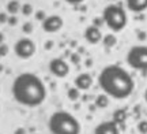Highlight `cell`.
Here are the masks:
<instances>
[{
    "label": "cell",
    "mask_w": 147,
    "mask_h": 134,
    "mask_svg": "<svg viewBox=\"0 0 147 134\" xmlns=\"http://www.w3.org/2000/svg\"><path fill=\"white\" fill-rule=\"evenodd\" d=\"M15 55L21 59H29L36 54V44L30 38H19L14 45Z\"/></svg>",
    "instance_id": "obj_6"
},
{
    "label": "cell",
    "mask_w": 147,
    "mask_h": 134,
    "mask_svg": "<svg viewBox=\"0 0 147 134\" xmlns=\"http://www.w3.org/2000/svg\"><path fill=\"white\" fill-rule=\"evenodd\" d=\"M109 105V96L105 93H101L95 97V107L98 108H106Z\"/></svg>",
    "instance_id": "obj_14"
},
{
    "label": "cell",
    "mask_w": 147,
    "mask_h": 134,
    "mask_svg": "<svg viewBox=\"0 0 147 134\" xmlns=\"http://www.w3.org/2000/svg\"><path fill=\"white\" fill-rule=\"evenodd\" d=\"M5 10L8 11V14L15 15L16 12H19V10H21L19 1H16V0H11V1H8V4L5 5Z\"/></svg>",
    "instance_id": "obj_15"
},
{
    "label": "cell",
    "mask_w": 147,
    "mask_h": 134,
    "mask_svg": "<svg viewBox=\"0 0 147 134\" xmlns=\"http://www.w3.org/2000/svg\"><path fill=\"white\" fill-rule=\"evenodd\" d=\"M64 25V21L59 15H49L42 21V29L47 33H56L59 32Z\"/></svg>",
    "instance_id": "obj_8"
},
{
    "label": "cell",
    "mask_w": 147,
    "mask_h": 134,
    "mask_svg": "<svg viewBox=\"0 0 147 134\" xmlns=\"http://www.w3.org/2000/svg\"><path fill=\"white\" fill-rule=\"evenodd\" d=\"M3 41H4V34H3V33L0 32V45L3 44Z\"/></svg>",
    "instance_id": "obj_30"
},
{
    "label": "cell",
    "mask_w": 147,
    "mask_h": 134,
    "mask_svg": "<svg viewBox=\"0 0 147 134\" xmlns=\"http://www.w3.org/2000/svg\"><path fill=\"white\" fill-rule=\"evenodd\" d=\"M125 59L131 69L147 71V45H135L129 48Z\"/></svg>",
    "instance_id": "obj_5"
},
{
    "label": "cell",
    "mask_w": 147,
    "mask_h": 134,
    "mask_svg": "<svg viewBox=\"0 0 147 134\" xmlns=\"http://www.w3.org/2000/svg\"><path fill=\"white\" fill-rule=\"evenodd\" d=\"M138 131L140 134H147V120H140L138 123Z\"/></svg>",
    "instance_id": "obj_19"
},
{
    "label": "cell",
    "mask_w": 147,
    "mask_h": 134,
    "mask_svg": "<svg viewBox=\"0 0 147 134\" xmlns=\"http://www.w3.org/2000/svg\"><path fill=\"white\" fill-rule=\"evenodd\" d=\"M94 134H120V130L113 120H106L97 124V127L94 129Z\"/></svg>",
    "instance_id": "obj_9"
},
{
    "label": "cell",
    "mask_w": 147,
    "mask_h": 134,
    "mask_svg": "<svg viewBox=\"0 0 147 134\" xmlns=\"http://www.w3.org/2000/svg\"><path fill=\"white\" fill-rule=\"evenodd\" d=\"M8 22V16L5 15V12H0V23H5Z\"/></svg>",
    "instance_id": "obj_24"
},
{
    "label": "cell",
    "mask_w": 147,
    "mask_h": 134,
    "mask_svg": "<svg viewBox=\"0 0 147 134\" xmlns=\"http://www.w3.org/2000/svg\"><path fill=\"white\" fill-rule=\"evenodd\" d=\"M139 40H146V33H139Z\"/></svg>",
    "instance_id": "obj_29"
},
{
    "label": "cell",
    "mask_w": 147,
    "mask_h": 134,
    "mask_svg": "<svg viewBox=\"0 0 147 134\" xmlns=\"http://www.w3.org/2000/svg\"><path fill=\"white\" fill-rule=\"evenodd\" d=\"M16 22H18V19H16V16H15V15L8 16V25H10V26H15Z\"/></svg>",
    "instance_id": "obj_23"
},
{
    "label": "cell",
    "mask_w": 147,
    "mask_h": 134,
    "mask_svg": "<svg viewBox=\"0 0 147 134\" xmlns=\"http://www.w3.org/2000/svg\"><path fill=\"white\" fill-rule=\"evenodd\" d=\"M144 100H146V103H147V89L144 90Z\"/></svg>",
    "instance_id": "obj_31"
},
{
    "label": "cell",
    "mask_w": 147,
    "mask_h": 134,
    "mask_svg": "<svg viewBox=\"0 0 147 134\" xmlns=\"http://www.w3.org/2000/svg\"><path fill=\"white\" fill-rule=\"evenodd\" d=\"M102 43L106 48H113L116 44H117V38L115 37V34H106L102 37Z\"/></svg>",
    "instance_id": "obj_16"
},
{
    "label": "cell",
    "mask_w": 147,
    "mask_h": 134,
    "mask_svg": "<svg viewBox=\"0 0 147 134\" xmlns=\"http://www.w3.org/2000/svg\"><path fill=\"white\" fill-rule=\"evenodd\" d=\"M49 71L57 78H64L69 73V66L65 60L60 58H55L49 62Z\"/></svg>",
    "instance_id": "obj_7"
},
{
    "label": "cell",
    "mask_w": 147,
    "mask_h": 134,
    "mask_svg": "<svg viewBox=\"0 0 147 134\" xmlns=\"http://www.w3.org/2000/svg\"><path fill=\"white\" fill-rule=\"evenodd\" d=\"M98 84L105 95L117 100H124L129 97L135 89V82L131 74L117 65L105 66L101 70Z\"/></svg>",
    "instance_id": "obj_2"
},
{
    "label": "cell",
    "mask_w": 147,
    "mask_h": 134,
    "mask_svg": "<svg viewBox=\"0 0 147 134\" xmlns=\"http://www.w3.org/2000/svg\"><path fill=\"white\" fill-rule=\"evenodd\" d=\"M112 120H113L117 126H119V124H124L127 120V111L125 110H116L115 112H113Z\"/></svg>",
    "instance_id": "obj_13"
},
{
    "label": "cell",
    "mask_w": 147,
    "mask_h": 134,
    "mask_svg": "<svg viewBox=\"0 0 147 134\" xmlns=\"http://www.w3.org/2000/svg\"><path fill=\"white\" fill-rule=\"evenodd\" d=\"M102 19L104 23L113 32H121L128 22L125 10L119 4L106 5L102 11Z\"/></svg>",
    "instance_id": "obj_4"
},
{
    "label": "cell",
    "mask_w": 147,
    "mask_h": 134,
    "mask_svg": "<svg viewBox=\"0 0 147 134\" xmlns=\"http://www.w3.org/2000/svg\"><path fill=\"white\" fill-rule=\"evenodd\" d=\"M22 30H23V33H26V34H30L33 32V23L32 22H25L23 26H22Z\"/></svg>",
    "instance_id": "obj_20"
},
{
    "label": "cell",
    "mask_w": 147,
    "mask_h": 134,
    "mask_svg": "<svg viewBox=\"0 0 147 134\" xmlns=\"http://www.w3.org/2000/svg\"><path fill=\"white\" fill-rule=\"evenodd\" d=\"M21 11L23 16H30L33 14V5L29 4V3H25V4L21 7Z\"/></svg>",
    "instance_id": "obj_18"
},
{
    "label": "cell",
    "mask_w": 147,
    "mask_h": 134,
    "mask_svg": "<svg viewBox=\"0 0 147 134\" xmlns=\"http://www.w3.org/2000/svg\"><path fill=\"white\" fill-rule=\"evenodd\" d=\"M67 95H68V99L71 101H76L79 97H80V92H79L78 88H69Z\"/></svg>",
    "instance_id": "obj_17"
},
{
    "label": "cell",
    "mask_w": 147,
    "mask_h": 134,
    "mask_svg": "<svg viewBox=\"0 0 147 134\" xmlns=\"http://www.w3.org/2000/svg\"><path fill=\"white\" fill-rule=\"evenodd\" d=\"M52 47H53V41H47V44H45V49H52Z\"/></svg>",
    "instance_id": "obj_28"
},
{
    "label": "cell",
    "mask_w": 147,
    "mask_h": 134,
    "mask_svg": "<svg viewBox=\"0 0 147 134\" xmlns=\"http://www.w3.org/2000/svg\"><path fill=\"white\" fill-rule=\"evenodd\" d=\"M0 58H1V56H0Z\"/></svg>",
    "instance_id": "obj_32"
},
{
    "label": "cell",
    "mask_w": 147,
    "mask_h": 134,
    "mask_svg": "<svg viewBox=\"0 0 147 134\" xmlns=\"http://www.w3.org/2000/svg\"><path fill=\"white\" fill-rule=\"evenodd\" d=\"M48 127L52 134H80V123L72 114L56 111L49 116Z\"/></svg>",
    "instance_id": "obj_3"
},
{
    "label": "cell",
    "mask_w": 147,
    "mask_h": 134,
    "mask_svg": "<svg viewBox=\"0 0 147 134\" xmlns=\"http://www.w3.org/2000/svg\"><path fill=\"white\" fill-rule=\"evenodd\" d=\"M71 60H72V63H75V65H78L79 63V56L76 54L71 55Z\"/></svg>",
    "instance_id": "obj_25"
},
{
    "label": "cell",
    "mask_w": 147,
    "mask_h": 134,
    "mask_svg": "<svg viewBox=\"0 0 147 134\" xmlns=\"http://www.w3.org/2000/svg\"><path fill=\"white\" fill-rule=\"evenodd\" d=\"M12 96L18 104L34 108L41 105L47 99V88L38 75L22 73L16 77L11 86Z\"/></svg>",
    "instance_id": "obj_1"
},
{
    "label": "cell",
    "mask_w": 147,
    "mask_h": 134,
    "mask_svg": "<svg viewBox=\"0 0 147 134\" xmlns=\"http://www.w3.org/2000/svg\"><path fill=\"white\" fill-rule=\"evenodd\" d=\"M68 4H72V5H75V4H80L83 0H65Z\"/></svg>",
    "instance_id": "obj_26"
},
{
    "label": "cell",
    "mask_w": 147,
    "mask_h": 134,
    "mask_svg": "<svg viewBox=\"0 0 147 134\" xmlns=\"http://www.w3.org/2000/svg\"><path fill=\"white\" fill-rule=\"evenodd\" d=\"M127 8L132 12H143L147 10V0H127Z\"/></svg>",
    "instance_id": "obj_12"
},
{
    "label": "cell",
    "mask_w": 147,
    "mask_h": 134,
    "mask_svg": "<svg viewBox=\"0 0 147 134\" xmlns=\"http://www.w3.org/2000/svg\"><path fill=\"white\" fill-rule=\"evenodd\" d=\"M93 85V77L89 73H80L75 78V88H78L79 90H87Z\"/></svg>",
    "instance_id": "obj_11"
},
{
    "label": "cell",
    "mask_w": 147,
    "mask_h": 134,
    "mask_svg": "<svg viewBox=\"0 0 147 134\" xmlns=\"http://www.w3.org/2000/svg\"><path fill=\"white\" fill-rule=\"evenodd\" d=\"M7 54H8V45L1 44V45H0V56H5Z\"/></svg>",
    "instance_id": "obj_22"
},
{
    "label": "cell",
    "mask_w": 147,
    "mask_h": 134,
    "mask_svg": "<svg viewBox=\"0 0 147 134\" xmlns=\"http://www.w3.org/2000/svg\"><path fill=\"white\" fill-rule=\"evenodd\" d=\"M102 33H101L100 27L97 26H89L86 30H84V38H86V41L90 44H98L102 40Z\"/></svg>",
    "instance_id": "obj_10"
},
{
    "label": "cell",
    "mask_w": 147,
    "mask_h": 134,
    "mask_svg": "<svg viewBox=\"0 0 147 134\" xmlns=\"http://www.w3.org/2000/svg\"><path fill=\"white\" fill-rule=\"evenodd\" d=\"M14 134H26V130L23 129V127H18V129L14 131Z\"/></svg>",
    "instance_id": "obj_27"
},
{
    "label": "cell",
    "mask_w": 147,
    "mask_h": 134,
    "mask_svg": "<svg viewBox=\"0 0 147 134\" xmlns=\"http://www.w3.org/2000/svg\"><path fill=\"white\" fill-rule=\"evenodd\" d=\"M45 18H47V15H45V11H37L36 12V19L37 21H44V19H45Z\"/></svg>",
    "instance_id": "obj_21"
}]
</instances>
